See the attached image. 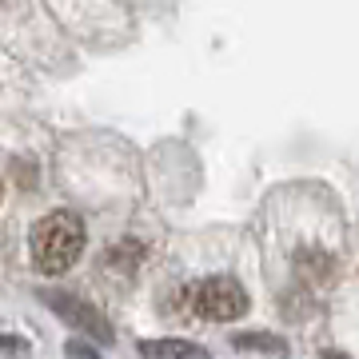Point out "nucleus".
Returning a JSON list of instances; mask_svg holds the SVG:
<instances>
[{
    "label": "nucleus",
    "mask_w": 359,
    "mask_h": 359,
    "mask_svg": "<svg viewBox=\"0 0 359 359\" xmlns=\"http://www.w3.org/2000/svg\"><path fill=\"white\" fill-rule=\"evenodd\" d=\"M84 244H88L84 219L76 212H65V208L36 219L32 231H28V256H32V268L40 276H65L80 259Z\"/></svg>",
    "instance_id": "1"
},
{
    "label": "nucleus",
    "mask_w": 359,
    "mask_h": 359,
    "mask_svg": "<svg viewBox=\"0 0 359 359\" xmlns=\"http://www.w3.org/2000/svg\"><path fill=\"white\" fill-rule=\"evenodd\" d=\"M252 308V295L244 292V283L231 280V276H212V280L196 283L192 292V311L200 320H212V323H231L248 316Z\"/></svg>",
    "instance_id": "2"
},
{
    "label": "nucleus",
    "mask_w": 359,
    "mask_h": 359,
    "mask_svg": "<svg viewBox=\"0 0 359 359\" xmlns=\"http://www.w3.org/2000/svg\"><path fill=\"white\" fill-rule=\"evenodd\" d=\"M40 299L52 308V316L60 323H68V327H76V332H84L88 339H96V344H112V323L100 316V308H92L84 295H72V292H60V287H44L40 292Z\"/></svg>",
    "instance_id": "3"
},
{
    "label": "nucleus",
    "mask_w": 359,
    "mask_h": 359,
    "mask_svg": "<svg viewBox=\"0 0 359 359\" xmlns=\"http://www.w3.org/2000/svg\"><path fill=\"white\" fill-rule=\"evenodd\" d=\"M140 359H212L192 339H140Z\"/></svg>",
    "instance_id": "4"
},
{
    "label": "nucleus",
    "mask_w": 359,
    "mask_h": 359,
    "mask_svg": "<svg viewBox=\"0 0 359 359\" xmlns=\"http://www.w3.org/2000/svg\"><path fill=\"white\" fill-rule=\"evenodd\" d=\"M231 347L236 351H252V355H268V359H287V339L271 332H236L231 335Z\"/></svg>",
    "instance_id": "5"
},
{
    "label": "nucleus",
    "mask_w": 359,
    "mask_h": 359,
    "mask_svg": "<svg viewBox=\"0 0 359 359\" xmlns=\"http://www.w3.org/2000/svg\"><path fill=\"white\" fill-rule=\"evenodd\" d=\"M0 355L25 359V355H28V344H25V339H16V335H0Z\"/></svg>",
    "instance_id": "6"
},
{
    "label": "nucleus",
    "mask_w": 359,
    "mask_h": 359,
    "mask_svg": "<svg viewBox=\"0 0 359 359\" xmlns=\"http://www.w3.org/2000/svg\"><path fill=\"white\" fill-rule=\"evenodd\" d=\"M68 359H100V355H96V347L88 339H72L68 344Z\"/></svg>",
    "instance_id": "7"
},
{
    "label": "nucleus",
    "mask_w": 359,
    "mask_h": 359,
    "mask_svg": "<svg viewBox=\"0 0 359 359\" xmlns=\"http://www.w3.org/2000/svg\"><path fill=\"white\" fill-rule=\"evenodd\" d=\"M323 359H347V355H339V351H323Z\"/></svg>",
    "instance_id": "8"
}]
</instances>
